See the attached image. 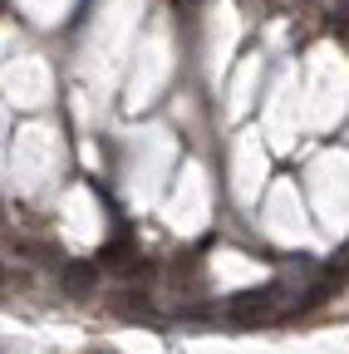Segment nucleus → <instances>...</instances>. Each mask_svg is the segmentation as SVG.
I'll return each mask as SVG.
<instances>
[{
    "mask_svg": "<svg viewBox=\"0 0 349 354\" xmlns=\"http://www.w3.org/2000/svg\"><path fill=\"white\" fill-rule=\"evenodd\" d=\"M0 276H6V271H0Z\"/></svg>",
    "mask_w": 349,
    "mask_h": 354,
    "instance_id": "nucleus-4",
    "label": "nucleus"
},
{
    "mask_svg": "<svg viewBox=\"0 0 349 354\" xmlns=\"http://www.w3.org/2000/svg\"><path fill=\"white\" fill-rule=\"evenodd\" d=\"M113 310H123V315H148V300L138 290H123V295H113Z\"/></svg>",
    "mask_w": 349,
    "mask_h": 354,
    "instance_id": "nucleus-3",
    "label": "nucleus"
},
{
    "mask_svg": "<svg viewBox=\"0 0 349 354\" xmlns=\"http://www.w3.org/2000/svg\"><path fill=\"white\" fill-rule=\"evenodd\" d=\"M276 305H281V290L266 286V290H241V295H232L222 315H227L232 325H261V320L276 315Z\"/></svg>",
    "mask_w": 349,
    "mask_h": 354,
    "instance_id": "nucleus-1",
    "label": "nucleus"
},
{
    "mask_svg": "<svg viewBox=\"0 0 349 354\" xmlns=\"http://www.w3.org/2000/svg\"><path fill=\"white\" fill-rule=\"evenodd\" d=\"M99 276H104V266H99V261H69L64 271H59L64 290H74V295H89V290L99 286Z\"/></svg>",
    "mask_w": 349,
    "mask_h": 354,
    "instance_id": "nucleus-2",
    "label": "nucleus"
}]
</instances>
